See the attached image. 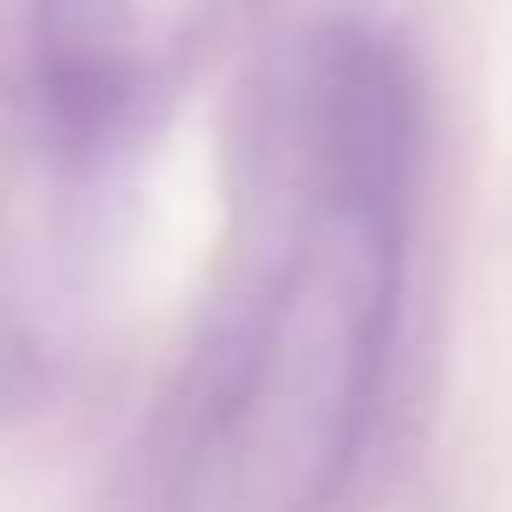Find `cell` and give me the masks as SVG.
<instances>
[{
    "label": "cell",
    "instance_id": "1",
    "mask_svg": "<svg viewBox=\"0 0 512 512\" xmlns=\"http://www.w3.org/2000/svg\"><path fill=\"white\" fill-rule=\"evenodd\" d=\"M402 175L305 169V208L182 409L163 512H325L402 318Z\"/></svg>",
    "mask_w": 512,
    "mask_h": 512
},
{
    "label": "cell",
    "instance_id": "2",
    "mask_svg": "<svg viewBox=\"0 0 512 512\" xmlns=\"http://www.w3.org/2000/svg\"><path fill=\"white\" fill-rule=\"evenodd\" d=\"M39 104L65 150H91L117 130L137 91L130 0H33Z\"/></svg>",
    "mask_w": 512,
    "mask_h": 512
}]
</instances>
